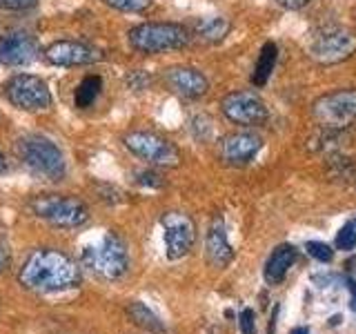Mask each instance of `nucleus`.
<instances>
[{
	"label": "nucleus",
	"instance_id": "f257e3e1",
	"mask_svg": "<svg viewBox=\"0 0 356 334\" xmlns=\"http://www.w3.org/2000/svg\"><path fill=\"white\" fill-rule=\"evenodd\" d=\"M83 281L81 265L70 254L56 248L33 250L18 272V283L36 294H60Z\"/></svg>",
	"mask_w": 356,
	"mask_h": 334
},
{
	"label": "nucleus",
	"instance_id": "f03ea898",
	"mask_svg": "<svg viewBox=\"0 0 356 334\" xmlns=\"http://www.w3.org/2000/svg\"><path fill=\"white\" fill-rule=\"evenodd\" d=\"M81 263L94 276L103 278V281H120L129 272L127 243L116 232H105L94 243L85 245Z\"/></svg>",
	"mask_w": 356,
	"mask_h": 334
},
{
	"label": "nucleus",
	"instance_id": "7ed1b4c3",
	"mask_svg": "<svg viewBox=\"0 0 356 334\" xmlns=\"http://www.w3.org/2000/svg\"><path fill=\"white\" fill-rule=\"evenodd\" d=\"M16 152L20 161L29 167V172L44 178V181L60 183L67 176V161L63 150L54 141L40 136V134H29L16 143Z\"/></svg>",
	"mask_w": 356,
	"mask_h": 334
},
{
	"label": "nucleus",
	"instance_id": "20e7f679",
	"mask_svg": "<svg viewBox=\"0 0 356 334\" xmlns=\"http://www.w3.org/2000/svg\"><path fill=\"white\" fill-rule=\"evenodd\" d=\"M29 209L33 216L63 230H78L89 221V207L70 194H38L29 200Z\"/></svg>",
	"mask_w": 356,
	"mask_h": 334
},
{
	"label": "nucleus",
	"instance_id": "39448f33",
	"mask_svg": "<svg viewBox=\"0 0 356 334\" xmlns=\"http://www.w3.org/2000/svg\"><path fill=\"white\" fill-rule=\"evenodd\" d=\"M127 40L140 54H163L187 47L192 36L187 27L176 22H143L129 29Z\"/></svg>",
	"mask_w": 356,
	"mask_h": 334
},
{
	"label": "nucleus",
	"instance_id": "423d86ee",
	"mask_svg": "<svg viewBox=\"0 0 356 334\" xmlns=\"http://www.w3.org/2000/svg\"><path fill=\"white\" fill-rule=\"evenodd\" d=\"M356 54V33L348 27L330 25L318 29L309 40L312 61L321 65H337Z\"/></svg>",
	"mask_w": 356,
	"mask_h": 334
},
{
	"label": "nucleus",
	"instance_id": "0eeeda50",
	"mask_svg": "<svg viewBox=\"0 0 356 334\" xmlns=\"http://www.w3.org/2000/svg\"><path fill=\"white\" fill-rule=\"evenodd\" d=\"M312 116L321 127L345 129L356 122V89H339L321 96L312 105Z\"/></svg>",
	"mask_w": 356,
	"mask_h": 334
},
{
	"label": "nucleus",
	"instance_id": "6e6552de",
	"mask_svg": "<svg viewBox=\"0 0 356 334\" xmlns=\"http://www.w3.org/2000/svg\"><path fill=\"white\" fill-rule=\"evenodd\" d=\"M122 145L136 154L138 159L156 167H178L181 165V150L172 141H167L154 132H129L122 136Z\"/></svg>",
	"mask_w": 356,
	"mask_h": 334
},
{
	"label": "nucleus",
	"instance_id": "1a4fd4ad",
	"mask_svg": "<svg viewBox=\"0 0 356 334\" xmlns=\"http://www.w3.org/2000/svg\"><path fill=\"white\" fill-rule=\"evenodd\" d=\"M5 96L11 105L25 111L49 109L54 103L47 83L31 74H16L14 78H9L5 85Z\"/></svg>",
	"mask_w": 356,
	"mask_h": 334
},
{
	"label": "nucleus",
	"instance_id": "9d476101",
	"mask_svg": "<svg viewBox=\"0 0 356 334\" xmlns=\"http://www.w3.org/2000/svg\"><path fill=\"white\" fill-rule=\"evenodd\" d=\"M163 239H165V254L170 261H178L189 254L196 241V225L183 212H167L161 218Z\"/></svg>",
	"mask_w": 356,
	"mask_h": 334
},
{
	"label": "nucleus",
	"instance_id": "9b49d317",
	"mask_svg": "<svg viewBox=\"0 0 356 334\" xmlns=\"http://www.w3.org/2000/svg\"><path fill=\"white\" fill-rule=\"evenodd\" d=\"M220 109L236 125H261L267 120V105L254 92H232L220 100Z\"/></svg>",
	"mask_w": 356,
	"mask_h": 334
},
{
	"label": "nucleus",
	"instance_id": "f8f14e48",
	"mask_svg": "<svg viewBox=\"0 0 356 334\" xmlns=\"http://www.w3.org/2000/svg\"><path fill=\"white\" fill-rule=\"evenodd\" d=\"M44 58H47V63L58 67H81L100 63L105 56L94 45H87L81 40H56L44 49Z\"/></svg>",
	"mask_w": 356,
	"mask_h": 334
},
{
	"label": "nucleus",
	"instance_id": "ddd939ff",
	"mask_svg": "<svg viewBox=\"0 0 356 334\" xmlns=\"http://www.w3.org/2000/svg\"><path fill=\"white\" fill-rule=\"evenodd\" d=\"M263 141L252 132H236L220 141V159L227 165L241 167L254 161V156L261 152Z\"/></svg>",
	"mask_w": 356,
	"mask_h": 334
},
{
	"label": "nucleus",
	"instance_id": "4468645a",
	"mask_svg": "<svg viewBox=\"0 0 356 334\" xmlns=\"http://www.w3.org/2000/svg\"><path fill=\"white\" fill-rule=\"evenodd\" d=\"M40 47L29 33H9L0 38V65L5 67H22L38 58Z\"/></svg>",
	"mask_w": 356,
	"mask_h": 334
},
{
	"label": "nucleus",
	"instance_id": "2eb2a0df",
	"mask_svg": "<svg viewBox=\"0 0 356 334\" xmlns=\"http://www.w3.org/2000/svg\"><path fill=\"white\" fill-rule=\"evenodd\" d=\"M163 78H165L167 87H170L174 94L189 98V100L205 96L207 89H209L207 78L198 70H194V67H183V65L170 67V70H165Z\"/></svg>",
	"mask_w": 356,
	"mask_h": 334
},
{
	"label": "nucleus",
	"instance_id": "dca6fc26",
	"mask_svg": "<svg viewBox=\"0 0 356 334\" xmlns=\"http://www.w3.org/2000/svg\"><path fill=\"white\" fill-rule=\"evenodd\" d=\"M205 254L211 265L216 267H222L232 261V245L227 241V232H225V225H222V221L216 218L211 223V228L207 232V239H205Z\"/></svg>",
	"mask_w": 356,
	"mask_h": 334
},
{
	"label": "nucleus",
	"instance_id": "f3484780",
	"mask_svg": "<svg viewBox=\"0 0 356 334\" xmlns=\"http://www.w3.org/2000/svg\"><path fill=\"white\" fill-rule=\"evenodd\" d=\"M294 261H296V250L292 245L283 243V245H278V248H274L270 259L265 261V270H263L267 283H281Z\"/></svg>",
	"mask_w": 356,
	"mask_h": 334
},
{
	"label": "nucleus",
	"instance_id": "a211bd4d",
	"mask_svg": "<svg viewBox=\"0 0 356 334\" xmlns=\"http://www.w3.org/2000/svg\"><path fill=\"white\" fill-rule=\"evenodd\" d=\"M127 317L136 323L138 328H143L145 332H149V334H165L167 332L161 317L156 315L154 310H149L145 303H140V301H131V303L127 305Z\"/></svg>",
	"mask_w": 356,
	"mask_h": 334
},
{
	"label": "nucleus",
	"instance_id": "6ab92c4d",
	"mask_svg": "<svg viewBox=\"0 0 356 334\" xmlns=\"http://www.w3.org/2000/svg\"><path fill=\"white\" fill-rule=\"evenodd\" d=\"M276 61H278V47L276 42H265L261 47V54H259V61H256V67H254V74H252V83L256 87H263L267 81H270V76L276 67Z\"/></svg>",
	"mask_w": 356,
	"mask_h": 334
},
{
	"label": "nucleus",
	"instance_id": "aec40b11",
	"mask_svg": "<svg viewBox=\"0 0 356 334\" xmlns=\"http://www.w3.org/2000/svg\"><path fill=\"white\" fill-rule=\"evenodd\" d=\"M229 29H232L229 20L220 18V16L200 18V20H196V25H194V33L203 42H220L229 33Z\"/></svg>",
	"mask_w": 356,
	"mask_h": 334
},
{
	"label": "nucleus",
	"instance_id": "412c9836",
	"mask_svg": "<svg viewBox=\"0 0 356 334\" xmlns=\"http://www.w3.org/2000/svg\"><path fill=\"white\" fill-rule=\"evenodd\" d=\"M100 92H103V78H100L98 74L85 76L81 81V85H78L76 92H74V105L78 109L92 107L96 103V98L100 96Z\"/></svg>",
	"mask_w": 356,
	"mask_h": 334
},
{
	"label": "nucleus",
	"instance_id": "4be33fe9",
	"mask_svg": "<svg viewBox=\"0 0 356 334\" xmlns=\"http://www.w3.org/2000/svg\"><path fill=\"white\" fill-rule=\"evenodd\" d=\"M330 174L334 178H350V176H356V163L354 159H348V156H339L337 152H334L330 156Z\"/></svg>",
	"mask_w": 356,
	"mask_h": 334
},
{
	"label": "nucleus",
	"instance_id": "5701e85b",
	"mask_svg": "<svg viewBox=\"0 0 356 334\" xmlns=\"http://www.w3.org/2000/svg\"><path fill=\"white\" fill-rule=\"evenodd\" d=\"M103 3L118 11H127V14H143L152 7V0H103Z\"/></svg>",
	"mask_w": 356,
	"mask_h": 334
},
{
	"label": "nucleus",
	"instance_id": "b1692460",
	"mask_svg": "<svg viewBox=\"0 0 356 334\" xmlns=\"http://www.w3.org/2000/svg\"><path fill=\"white\" fill-rule=\"evenodd\" d=\"M211 118L209 116H194V120H192V132H194V136L198 138V141H207L209 136H211Z\"/></svg>",
	"mask_w": 356,
	"mask_h": 334
},
{
	"label": "nucleus",
	"instance_id": "393cba45",
	"mask_svg": "<svg viewBox=\"0 0 356 334\" xmlns=\"http://www.w3.org/2000/svg\"><path fill=\"white\" fill-rule=\"evenodd\" d=\"M354 245H356V230H354V225H343L341 232L337 234V248L350 252V250H354Z\"/></svg>",
	"mask_w": 356,
	"mask_h": 334
},
{
	"label": "nucleus",
	"instance_id": "a878e982",
	"mask_svg": "<svg viewBox=\"0 0 356 334\" xmlns=\"http://www.w3.org/2000/svg\"><path fill=\"white\" fill-rule=\"evenodd\" d=\"M305 248H307V252H309L312 259H316V261H321V263L332 261V248H330V245L321 243V241H309V243L305 245Z\"/></svg>",
	"mask_w": 356,
	"mask_h": 334
},
{
	"label": "nucleus",
	"instance_id": "bb28decb",
	"mask_svg": "<svg viewBox=\"0 0 356 334\" xmlns=\"http://www.w3.org/2000/svg\"><path fill=\"white\" fill-rule=\"evenodd\" d=\"M127 85L129 89H134V92H143V89H147L149 83H152V76L147 72H143V70H136V72H131L127 74Z\"/></svg>",
	"mask_w": 356,
	"mask_h": 334
},
{
	"label": "nucleus",
	"instance_id": "cd10ccee",
	"mask_svg": "<svg viewBox=\"0 0 356 334\" xmlns=\"http://www.w3.org/2000/svg\"><path fill=\"white\" fill-rule=\"evenodd\" d=\"M38 5V0H0V9L9 11H27Z\"/></svg>",
	"mask_w": 356,
	"mask_h": 334
},
{
	"label": "nucleus",
	"instance_id": "c85d7f7f",
	"mask_svg": "<svg viewBox=\"0 0 356 334\" xmlns=\"http://www.w3.org/2000/svg\"><path fill=\"white\" fill-rule=\"evenodd\" d=\"M238 326L243 334H256V323H254V312L250 308H245L238 317Z\"/></svg>",
	"mask_w": 356,
	"mask_h": 334
},
{
	"label": "nucleus",
	"instance_id": "c756f323",
	"mask_svg": "<svg viewBox=\"0 0 356 334\" xmlns=\"http://www.w3.org/2000/svg\"><path fill=\"white\" fill-rule=\"evenodd\" d=\"M136 181L140 183V185H147V187H161L163 185V178L156 174V172H138L136 174Z\"/></svg>",
	"mask_w": 356,
	"mask_h": 334
},
{
	"label": "nucleus",
	"instance_id": "7c9ffc66",
	"mask_svg": "<svg viewBox=\"0 0 356 334\" xmlns=\"http://www.w3.org/2000/svg\"><path fill=\"white\" fill-rule=\"evenodd\" d=\"M9 250H7V245L5 243H0V274H3L7 267H9Z\"/></svg>",
	"mask_w": 356,
	"mask_h": 334
},
{
	"label": "nucleus",
	"instance_id": "2f4dec72",
	"mask_svg": "<svg viewBox=\"0 0 356 334\" xmlns=\"http://www.w3.org/2000/svg\"><path fill=\"white\" fill-rule=\"evenodd\" d=\"M276 3L285 9H300V7H305L309 0H276Z\"/></svg>",
	"mask_w": 356,
	"mask_h": 334
},
{
	"label": "nucleus",
	"instance_id": "473e14b6",
	"mask_svg": "<svg viewBox=\"0 0 356 334\" xmlns=\"http://www.w3.org/2000/svg\"><path fill=\"white\" fill-rule=\"evenodd\" d=\"M276 319H278V308L274 310V315L270 319V330H267V334H274V326H276Z\"/></svg>",
	"mask_w": 356,
	"mask_h": 334
},
{
	"label": "nucleus",
	"instance_id": "72a5a7b5",
	"mask_svg": "<svg viewBox=\"0 0 356 334\" xmlns=\"http://www.w3.org/2000/svg\"><path fill=\"white\" fill-rule=\"evenodd\" d=\"M348 285H350V289H352V310H356V283L350 281Z\"/></svg>",
	"mask_w": 356,
	"mask_h": 334
},
{
	"label": "nucleus",
	"instance_id": "f704fd0d",
	"mask_svg": "<svg viewBox=\"0 0 356 334\" xmlns=\"http://www.w3.org/2000/svg\"><path fill=\"white\" fill-rule=\"evenodd\" d=\"M7 172V159H5V154L0 152V174H5Z\"/></svg>",
	"mask_w": 356,
	"mask_h": 334
},
{
	"label": "nucleus",
	"instance_id": "c9c22d12",
	"mask_svg": "<svg viewBox=\"0 0 356 334\" xmlns=\"http://www.w3.org/2000/svg\"><path fill=\"white\" fill-rule=\"evenodd\" d=\"M289 334H309V330L307 328H294Z\"/></svg>",
	"mask_w": 356,
	"mask_h": 334
}]
</instances>
